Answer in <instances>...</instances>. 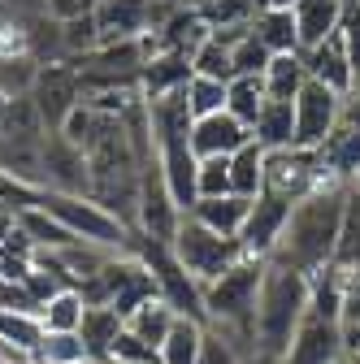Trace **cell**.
<instances>
[{"label": "cell", "instance_id": "obj_1", "mask_svg": "<svg viewBox=\"0 0 360 364\" xmlns=\"http://www.w3.org/2000/svg\"><path fill=\"white\" fill-rule=\"evenodd\" d=\"M343 200H347V187H339V182H322L312 196H304L291 208V221H287L274 256H269V264L295 269V273H304V278H312L317 269L334 264Z\"/></svg>", "mask_w": 360, "mask_h": 364}, {"label": "cell", "instance_id": "obj_54", "mask_svg": "<svg viewBox=\"0 0 360 364\" xmlns=\"http://www.w3.org/2000/svg\"><path fill=\"white\" fill-rule=\"evenodd\" d=\"M343 5H347V0H343Z\"/></svg>", "mask_w": 360, "mask_h": 364}, {"label": "cell", "instance_id": "obj_7", "mask_svg": "<svg viewBox=\"0 0 360 364\" xmlns=\"http://www.w3.org/2000/svg\"><path fill=\"white\" fill-rule=\"evenodd\" d=\"M31 100L43 117V126H48V134H57L70 113L83 105V78L74 70V61H53V65H39V78L31 87Z\"/></svg>", "mask_w": 360, "mask_h": 364}, {"label": "cell", "instance_id": "obj_51", "mask_svg": "<svg viewBox=\"0 0 360 364\" xmlns=\"http://www.w3.org/2000/svg\"><path fill=\"white\" fill-rule=\"evenodd\" d=\"M5 113H9V96L0 91V126H5Z\"/></svg>", "mask_w": 360, "mask_h": 364}, {"label": "cell", "instance_id": "obj_3", "mask_svg": "<svg viewBox=\"0 0 360 364\" xmlns=\"http://www.w3.org/2000/svg\"><path fill=\"white\" fill-rule=\"evenodd\" d=\"M308 316V278L295 269L269 264L265 282H260V299H256V326H252V347L260 355L282 360L295 330Z\"/></svg>", "mask_w": 360, "mask_h": 364}, {"label": "cell", "instance_id": "obj_18", "mask_svg": "<svg viewBox=\"0 0 360 364\" xmlns=\"http://www.w3.org/2000/svg\"><path fill=\"white\" fill-rule=\"evenodd\" d=\"M295 18V35H300V53L317 48V43H326L339 22H343V0H300V5L291 9Z\"/></svg>", "mask_w": 360, "mask_h": 364}, {"label": "cell", "instance_id": "obj_48", "mask_svg": "<svg viewBox=\"0 0 360 364\" xmlns=\"http://www.w3.org/2000/svg\"><path fill=\"white\" fill-rule=\"evenodd\" d=\"M343 364H360V326H343Z\"/></svg>", "mask_w": 360, "mask_h": 364}, {"label": "cell", "instance_id": "obj_53", "mask_svg": "<svg viewBox=\"0 0 360 364\" xmlns=\"http://www.w3.org/2000/svg\"><path fill=\"white\" fill-rule=\"evenodd\" d=\"M0 364H22V360H9V355H0Z\"/></svg>", "mask_w": 360, "mask_h": 364}, {"label": "cell", "instance_id": "obj_35", "mask_svg": "<svg viewBox=\"0 0 360 364\" xmlns=\"http://www.w3.org/2000/svg\"><path fill=\"white\" fill-rule=\"evenodd\" d=\"M226 87H231V82L191 74V82L183 87V100H187L191 122H196V117H213V113H226Z\"/></svg>", "mask_w": 360, "mask_h": 364}, {"label": "cell", "instance_id": "obj_32", "mask_svg": "<svg viewBox=\"0 0 360 364\" xmlns=\"http://www.w3.org/2000/svg\"><path fill=\"white\" fill-rule=\"evenodd\" d=\"M334 264H339V269H356V264H360V182H351V187H347V200H343Z\"/></svg>", "mask_w": 360, "mask_h": 364}, {"label": "cell", "instance_id": "obj_47", "mask_svg": "<svg viewBox=\"0 0 360 364\" xmlns=\"http://www.w3.org/2000/svg\"><path fill=\"white\" fill-rule=\"evenodd\" d=\"M92 9H96V0H48V18H57V22H74Z\"/></svg>", "mask_w": 360, "mask_h": 364}, {"label": "cell", "instance_id": "obj_38", "mask_svg": "<svg viewBox=\"0 0 360 364\" xmlns=\"http://www.w3.org/2000/svg\"><path fill=\"white\" fill-rule=\"evenodd\" d=\"M231 191V156H204L196 169V200H221Z\"/></svg>", "mask_w": 360, "mask_h": 364}, {"label": "cell", "instance_id": "obj_22", "mask_svg": "<svg viewBox=\"0 0 360 364\" xmlns=\"http://www.w3.org/2000/svg\"><path fill=\"white\" fill-rule=\"evenodd\" d=\"M0 347H5L9 355H22V360L39 364L43 321L35 312H0Z\"/></svg>", "mask_w": 360, "mask_h": 364}, {"label": "cell", "instance_id": "obj_37", "mask_svg": "<svg viewBox=\"0 0 360 364\" xmlns=\"http://www.w3.org/2000/svg\"><path fill=\"white\" fill-rule=\"evenodd\" d=\"M265 100L269 96H265V82L260 78H231V87H226V113L239 117L248 130H252V122H256V113H260Z\"/></svg>", "mask_w": 360, "mask_h": 364}, {"label": "cell", "instance_id": "obj_15", "mask_svg": "<svg viewBox=\"0 0 360 364\" xmlns=\"http://www.w3.org/2000/svg\"><path fill=\"white\" fill-rule=\"evenodd\" d=\"M304 70H308V78L312 82H322V87H330L334 96H356V70H351V61H347V48H343V35L334 31L326 43H317V48H308L304 53Z\"/></svg>", "mask_w": 360, "mask_h": 364}, {"label": "cell", "instance_id": "obj_26", "mask_svg": "<svg viewBox=\"0 0 360 364\" xmlns=\"http://www.w3.org/2000/svg\"><path fill=\"white\" fill-rule=\"evenodd\" d=\"M18 230L31 239V247L35 252H61V247H70V243H78L70 230H65V225L57 221V217H48V213H43L39 204L35 208H22L18 213Z\"/></svg>", "mask_w": 360, "mask_h": 364}, {"label": "cell", "instance_id": "obj_6", "mask_svg": "<svg viewBox=\"0 0 360 364\" xmlns=\"http://www.w3.org/2000/svg\"><path fill=\"white\" fill-rule=\"evenodd\" d=\"M169 247H174L178 264H183L200 287L217 282L231 264H239V260L248 256L239 239L217 235V230H208V225H200V221H191V217H183V225H178V235L169 239Z\"/></svg>", "mask_w": 360, "mask_h": 364}, {"label": "cell", "instance_id": "obj_10", "mask_svg": "<svg viewBox=\"0 0 360 364\" xmlns=\"http://www.w3.org/2000/svg\"><path fill=\"white\" fill-rule=\"evenodd\" d=\"M169 9V0H96V31L100 43H126V39H144Z\"/></svg>", "mask_w": 360, "mask_h": 364}, {"label": "cell", "instance_id": "obj_23", "mask_svg": "<svg viewBox=\"0 0 360 364\" xmlns=\"http://www.w3.org/2000/svg\"><path fill=\"white\" fill-rule=\"evenodd\" d=\"M0 139L14 144V148H43V139H48V126H43V117H39V109H35L31 96L9 100L5 126H0Z\"/></svg>", "mask_w": 360, "mask_h": 364}, {"label": "cell", "instance_id": "obj_16", "mask_svg": "<svg viewBox=\"0 0 360 364\" xmlns=\"http://www.w3.org/2000/svg\"><path fill=\"white\" fill-rule=\"evenodd\" d=\"M243 144H252V130L231 113H213V117L191 122V152L200 161L204 156H235Z\"/></svg>", "mask_w": 360, "mask_h": 364}, {"label": "cell", "instance_id": "obj_55", "mask_svg": "<svg viewBox=\"0 0 360 364\" xmlns=\"http://www.w3.org/2000/svg\"><path fill=\"white\" fill-rule=\"evenodd\" d=\"M113 364H117V360H113Z\"/></svg>", "mask_w": 360, "mask_h": 364}, {"label": "cell", "instance_id": "obj_20", "mask_svg": "<svg viewBox=\"0 0 360 364\" xmlns=\"http://www.w3.org/2000/svg\"><path fill=\"white\" fill-rule=\"evenodd\" d=\"M248 213H252V200H243V196H221V200H196L187 217L200 221V225H208V230H217V235H226V239H239Z\"/></svg>", "mask_w": 360, "mask_h": 364}, {"label": "cell", "instance_id": "obj_50", "mask_svg": "<svg viewBox=\"0 0 360 364\" xmlns=\"http://www.w3.org/2000/svg\"><path fill=\"white\" fill-rule=\"evenodd\" d=\"M295 5H300V0H269V9H287V14H291Z\"/></svg>", "mask_w": 360, "mask_h": 364}, {"label": "cell", "instance_id": "obj_2", "mask_svg": "<svg viewBox=\"0 0 360 364\" xmlns=\"http://www.w3.org/2000/svg\"><path fill=\"white\" fill-rule=\"evenodd\" d=\"M265 269H269V260L243 256L239 264H231L226 273H221L217 282L204 287V326L217 330L221 338H231L248 355H256L252 326H256V299H260Z\"/></svg>", "mask_w": 360, "mask_h": 364}, {"label": "cell", "instance_id": "obj_39", "mask_svg": "<svg viewBox=\"0 0 360 364\" xmlns=\"http://www.w3.org/2000/svg\"><path fill=\"white\" fill-rule=\"evenodd\" d=\"M35 78H39V61L35 57H0V91H5L9 100L31 96Z\"/></svg>", "mask_w": 360, "mask_h": 364}, {"label": "cell", "instance_id": "obj_11", "mask_svg": "<svg viewBox=\"0 0 360 364\" xmlns=\"http://www.w3.org/2000/svg\"><path fill=\"white\" fill-rule=\"evenodd\" d=\"M39 187L61 191V196H87V187H92L87 156L65 134H48V139H43V148H39Z\"/></svg>", "mask_w": 360, "mask_h": 364}, {"label": "cell", "instance_id": "obj_33", "mask_svg": "<svg viewBox=\"0 0 360 364\" xmlns=\"http://www.w3.org/2000/svg\"><path fill=\"white\" fill-rule=\"evenodd\" d=\"M83 312H87V299H83L78 291H57L48 304L39 308L43 334H78V326H83Z\"/></svg>", "mask_w": 360, "mask_h": 364}, {"label": "cell", "instance_id": "obj_41", "mask_svg": "<svg viewBox=\"0 0 360 364\" xmlns=\"http://www.w3.org/2000/svg\"><path fill=\"white\" fill-rule=\"evenodd\" d=\"M243 360H248V351H239L231 338H221L217 330L204 326V343H200V360L196 364H243Z\"/></svg>", "mask_w": 360, "mask_h": 364}, {"label": "cell", "instance_id": "obj_8", "mask_svg": "<svg viewBox=\"0 0 360 364\" xmlns=\"http://www.w3.org/2000/svg\"><path fill=\"white\" fill-rule=\"evenodd\" d=\"M326 182L322 173V156L304 152V148H282V152H265V187L291 204H300L304 196H312Z\"/></svg>", "mask_w": 360, "mask_h": 364}, {"label": "cell", "instance_id": "obj_12", "mask_svg": "<svg viewBox=\"0 0 360 364\" xmlns=\"http://www.w3.org/2000/svg\"><path fill=\"white\" fill-rule=\"evenodd\" d=\"M178 225H183V208L174 204L165 178L157 169V161L144 169V182H139V204H134V230L157 239V243H169L178 235Z\"/></svg>", "mask_w": 360, "mask_h": 364}, {"label": "cell", "instance_id": "obj_44", "mask_svg": "<svg viewBox=\"0 0 360 364\" xmlns=\"http://www.w3.org/2000/svg\"><path fill=\"white\" fill-rule=\"evenodd\" d=\"M157 364V351L148 347V343H139L130 330H122L117 334V343H113V355H109V364Z\"/></svg>", "mask_w": 360, "mask_h": 364}, {"label": "cell", "instance_id": "obj_28", "mask_svg": "<svg viewBox=\"0 0 360 364\" xmlns=\"http://www.w3.org/2000/svg\"><path fill=\"white\" fill-rule=\"evenodd\" d=\"M260 82H265V96H269V100H295V96H300V87L308 82V70H304V53H291V57H274V61L265 65Z\"/></svg>", "mask_w": 360, "mask_h": 364}, {"label": "cell", "instance_id": "obj_45", "mask_svg": "<svg viewBox=\"0 0 360 364\" xmlns=\"http://www.w3.org/2000/svg\"><path fill=\"white\" fill-rule=\"evenodd\" d=\"M343 326H360V264L343 273Z\"/></svg>", "mask_w": 360, "mask_h": 364}, {"label": "cell", "instance_id": "obj_14", "mask_svg": "<svg viewBox=\"0 0 360 364\" xmlns=\"http://www.w3.org/2000/svg\"><path fill=\"white\" fill-rule=\"evenodd\" d=\"M282 364H343V326L326 316H304Z\"/></svg>", "mask_w": 360, "mask_h": 364}, {"label": "cell", "instance_id": "obj_17", "mask_svg": "<svg viewBox=\"0 0 360 364\" xmlns=\"http://www.w3.org/2000/svg\"><path fill=\"white\" fill-rule=\"evenodd\" d=\"M187 82H191V57H183V53H152L144 74H139V96L152 105V100L178 96Z\"/></svg>", "mask_w": 360, "mask_h": 364}, {"label": "cell", "instance_id": "obj_9", "mask_svg": "<svg viewBox=\"0 0 360 364\" xmlns=\"http://www.w3.org/2000/svg\"><path fill=\"white\" fill-rule=\"evenodd\" d=\"M343 96H334L330 87H322V82H304L300 87V96H295V148H304V152H317L326 139H330V130L339 126V117H343Z\"/></svg>", "mask_w": 360, "mask_h": 364}, {"label": "cell", "instance_id": "obj_31", "mask_svg": "<svg viewBox=\"0 0 360 364\" xmlns=\"http://www.w3.org/2000/svg\"><path fill=\"white\" fill-rule=\"evenodd\" d=\"M260 187H265V148L252 139L231 156V191L243 200H256Z\"/></svg>", "mask_w": 360, "mask_h": 364}, {"label": "cell", "instance_id": "obj_49", "mask_svg": "<svg viewBox=\"0 0 360 364\" xmlns=\"http://www.w3.org/2000/svg\"><path fill=\"white\" fill-rule=\"evenodd\" d=\"M243 364H282V360H274V355H260V351H256V355H248Z\"/></svg>", "mask_w": 360, "mask_h": 364}, {"label": "cell", "instance_id": "obj_40", "mask_svg": "<svg viewBox=\"0 0 360 364\" xmlns=\"http://www.w3.org/2000/svg\"><path fill=\"white\" fill-rule=\"evenodd\" d=\"M74 360H87V347L78 334H43L39 364H74Z\"/></svg>", "mask_w": 360, "mask_h": 364}, {"label": "cell", "instance_id": "obj_25", "mask_svg": "<svg viewBox=\"0 0 360 364\" xmlns=\"http://www.w3.org/2000/svg\"><path fill=\"white\" fill-rule=\"evenodd\" d=\"M174 321H178V312H174L165 299H148L144 308H134V312L126 316V330L139 338V343H148L152 351H161V343L169 338Z\"/></svg>", "mask_w": 360, "mask_h": 364}, {"label": "cell", "instance_id": "obj_43", "mask_svg": "<svg viewBox=\"0 0 360 364\" xmlns=\"http://www.w3.org/2000/svg\"><path fill=\"white\" fill-rule=\"evenodd\" d=\"M0 312H35L39 316V304L22 278H0Z\"/></svg>", "mask_w": 360, "mask_h": 364}, {"label": "cell", "instance_id": "obj_52", "mask_svg": "<svg viewBox=\"0 0 360 364\" xmlns=\"http://www.w3.org/2000/svg\"><path fill=\"white\" fill-rule=\"evenodd\" d=\"M74 364H100V360H92V355H87V360H74Z\"/></svg>", "mask_w": 360, "mask_h": 364}, {"label": "cell", "instance_id": "obj_46", "mask_svg": "<svg viewBox=\"0 0 360 364\" xmlns=\"http://www.w3.org/2000/svg\"><path fill=\"white\" fill-rule=\"evenodd\" d=\"M5 14L14 22H35V18H48V0H0Z\"/></svg>", "mask_w": 360, "mask_h": 364}, {"label": "cell", "instance_id": "obj_34", "mask_svg": "<svg viewBox=\"0 0 360 364\" xmlns=\"http://www.w3.org/2000/svg\"><path fill=\"white\" fill-rule=\"evenodd\" d=\"M200 343H204V326L200 321H187V316H178L174 330H169V338L157 351V364H196L200 360Z\"/></svg>", "mask_w": 360, "mask_h": 364}, {"label": "cell", "instance_id": "obj_42", "mask_svg": "<svg viewBox=\"0 0 360 364\" xmlns=\"http://www.w3.org/2000/svg\"><path fill=\"white\" fill-rule=\"evenodd\" d=\"M339 35H343L347 61H351V70H356V82H360V0H347V5H343V22H339Z\"/></svg>", "mask_w": 360, "mask_h": 364}, {"label": "cell", "instance_id": "obj_21", "mask_svg": "<svg viewBox=\"0 0 360 364\" xmlns=\"http://www.w3.org/2000/svg\"><path fill=\"white\" fill-rule=\"evenodd\" d=\"M122 330H126V321H122L113 308H96V304H87L83 326H78V338H83V347H87V355H92V360L109 364L113 343H117V334H122Z\"/></svg>", "mask_w": 360, "mask_h": 364}, {"label": "cell", "instance_id": "obj_30", "mask_svg": "<svg viewBox=\"0 0 360 364\" xmlns=\"http://www.w3.org/2000/svg\"><path fill=\"white\" fill-rule=\"evenodd\" d=\"M256 39L269 48V57H291L300 53V35H295V18L287 9H265L256 22H252Z\"/></svg>", "mask_w": 360, "mask_h": 364}, {"label": "cell", "instance_id": "obj_19", "mask_svg": "<svg viewBox=\"0 0 360 364\" xmlns=\"http://www.w3.org/2000/svg\"><path fill=\"white\" fill-rule=\"evenodd\" d=\"M252 139L265 152L295 148V100H265L252 122Z\"/></svg>", "mask_w": 360, "mask_h": 364}, {"label": "cell", "instance_id": "obj_5", "mask_svg": "<svg viewBox=\"0 0 360 364\" xmlns=\"http://www.w3.org/2000/svg\"><path fill=\"white\" fill-rule=\"evenodd\" d=\"M130 252L139 256V260H144V269L152 273L157 295H161L178 316H187V321H200V326H204V287L191 278L183 264H178L174 247H169V243H157V239H148V235L134 230Z\"/></svg>", "mask_w": 360, "mask_h": 364}, {"label": "cell", "instance_id": "obj_36", "mask_svg": "<svg viewBox=\"0 0 360 364\" xmlns=\"http://www.w3.org/2000/svg\"><path fill=\"white\" fill-rule=\"evenodd\" d=\"M231 61H235V78H260L274 57H269V48L248 26V31H235V39H231Z\"/></svg>", "mask_w": 360, "mask_h": 364}, {"label": "cell", "instance_id": "obj_29", "mask_svg": "<svg viewBox=\"0 0 360 364\" xmlns=\"http://www.w3.org/2000/svg\"><path fill=\"white\" fill-rule=\"evenodd\" d=\"M265 9L269 0H208L200 18L208 22V31H248Z\"/></svg>", "mask_w": 360, "mask_h": 364}, {"label": "cell", "instance_id": "obj_24", "mask_svg": "<svg viewBox=\"0 0 360 364\" xmlns=\"http://www.w3.org/2000/svg\"><path fill=\"white\" fill-rule=\"evenodd\" d=\"M343 273L339 264H326L308 278V316H326L343 326Z\"/></svg>", "mask_w": 360, "mask_h": 364}, {"label": "cell", "instance_id": "obj_27", "mask_svg": "<svg viewBox=\"0 0 360 364\" xmlns=\"http://www.w3.org/2000/svg\"><path fill=\"white\" fill-rule=\"evenodd\" d=\"M231 39H235V31H213V35L200 43V48L191 53V74H200V78H217V82H231V78H235Z\"/></svg>", "mask_w": 360, "mask_h": 364}, {"label": "cell", "instance_id": "obj_4", "mask_svg": "<svg viewBox=\"0 0 360 364\" xmlns=\"http://www.w3.org/2000/svg\"><path fill=\"white\" fill-rule=\"evenodd\" d=\"M39 208L48 213V217H57L65 230H70L78 243H87V247H100V252H130L134 230H130V225H126L117 213H109L105 204H96L92 196L43 191Z\"/></svg>", "mask_w": 360, "mask_h": 364}, {"label": "cell", "instance_id": "obj_13", "mask_svg": "<svg viewBox=\"0 0 360 364\" xmlns=\"http://www.w3.org/2000/svg\"><path fill=\"white\" fill-rule=\"evenodd\" d=\"M291 200H282V196H274V191H260L256 200H252V213H248V221H243V230H239V243H243V252L248 256H260V260H269L274 256V247H278V239H282V230H287V221H291Z\"/></svg>", "mask_w": 360, "mask_h": 364}]
</instances>
